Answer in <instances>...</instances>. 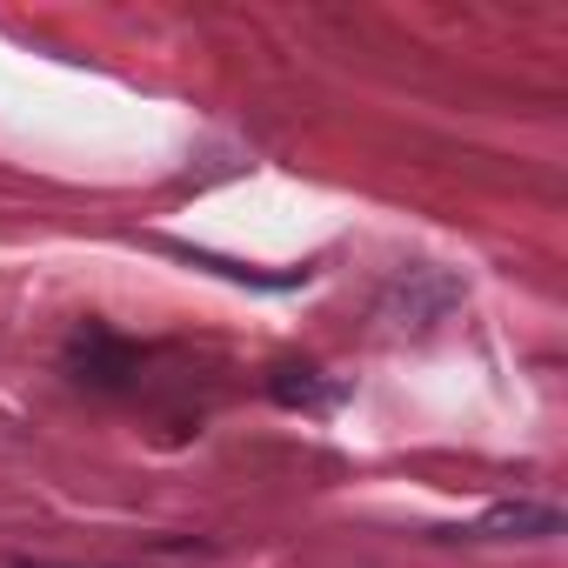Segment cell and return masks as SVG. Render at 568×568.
I'll use <instances>...</instances> for the list:
<instances>
[{"instance_id": "cell-1", "label": "cell", "mask_w": 568, "mask_h": 568, "mask_svg": "<svg viewBox=\"0 0 568 568\" xmlns=\"http://www.w3.org/2000/svg\"><path fill=\"white\" fill-rule=\"evenodd\" d=\"M555 528H561V515H555V508H535V501H501V508H488V515L475 521V535H515V541L555 535Z\"/></svg>"}, {"instance_id": "cell-2", "label": "cell", "mask_w": 568, "mask_h": 568, "mask_svg": "<svg viewBox=\"0 0 568 568\" xmlns=\"http://www.w3.org/2000/svg\"><path fill=\"white\" fill-rule=\"evenodd\" d=\"M14 568H48V561H14Z\"/></svg>"}]
</instances>
